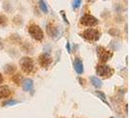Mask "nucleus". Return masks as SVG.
I'll use <instances>...</instances> for the list:
<instances>
[{
  "label": "nucleus",
  "instance_id": "nucleus-1",
  "mask_svg": "<svg viewBox=\"0 0 130 118\" xmlns=\"http://www.w3.org/2000/svg\"><path fill=\"white\" fill-rule=\"evenodd\" d=\"M80 36L84 39L88 40V41H97V40H99L100 37H101V33L96 29L90 28V29L85 30L84 32H82L80 33Z\"/></svg>",
  "mask_w": 130,
  "mask_h": 118
},
{
  "label": "nucleus",
  "instance_id": "nucleus-2",
  "mask_svg": "<svg viewBox=\"0 0 130 118\" xmlns=\"http://www.w3.org/2000/svg\"><path fill=\"white\" fill-rule=\"evenodd\" d=\"M28 33L30 34V37L35 40H42L44 38V33L43 31L41 30V28L36 25V24H30L28 29Z\"/></svg>",
  "mask_w": 130,
  "mask_h": 118
},
{
  "label": "nucleus",
  "instance_id": "nucleus-3",
  "mask_svg": "<svg viewBox=\"0 0 130 118\" xmlns=\"http://www.w3.org/2000/svg\"><path fill=\"white\" fill-rule=\"evenodd\" d=\"M20 66H21V69L26 74L31 73L34 69V63L30 57H23L20 60Z\"/></svg>",
  "mask_w": 130,
  "mask_h": 118
},
{
  "label": "nucleus",
  "instance_id": "nucleus-4",
  "mask_svg": "<svg viewBox=\"0 0 130 118\" xmlns=\"http://www.w3.org/2000/svg\"><path fill=\"white\" fill-rule=\"evenodd\" d=\"M97 54H98V57H99V60L102 63H105L108 60H110L112 57V55H113V53L111 52V51H110V50H107L104 46H99L98 47Z\"/></svg>",
  "mask_w": 130,
  "mask_h": 118
},
{
  "label": "nucleus",
  "instance_id": "nucleus-5",
  "mask_svg": "<svg viewBox=\"0 0 130 118\" xmlns=\"http://www.w3.org/2000/svg\"><path fill=\"white\" fill-rule=\"evenodd\" d=\"M97 75L104 77V78H110L113 74V69L108 65H98L96 68Z\"/></svg>",
  "mask_w": 130,
  "mask_h": 118
},
{
  "label": "nucleus",
  "instance_id": "nucleus-6",
  "mask_svg": "<svg viewBox=\"0 0 130 118\" xmlns=\"http://www.w3.org/2000/svg\"><path fill=\"white\" fill-rule=\"evenodd\" d=\"M99 21L97 18H95L94 16H92L90 14H84L81 18H80V24L82 26L85 27H93L98 25Z\"/></svg>",
  "mask_w": 130,
  "mask_h": 118
},
{
  "label": "nucleus",
  "instance_id": "nucleus-7",
  "mask_svg": "<svg viewBox=\"0 0 130 118\" xmlns=\"http://www.w3.org/2000/svg\"><path fill=\"white\" fill-rule=\"evenodd\" d=\"M38 61H39V64L41 67H48V66L51 64V62H52V58L50 57V55L49 54H47V53H42V54H40L38 57Z\"/></svg>",
  "mask_w": 130,
  "mask_h": 118
},
{
  "label": "nucleus",
  "instance_id": "nucleus-8",
  "mask_svg": "<svg viewBox=\"0 0 130 118\" xmlns=\"http://www.w3.org/2000/svg\"><path fill=\"white\" fill-rule=\"evenodd\" d=\"M73 66H74V70H75V72L77 73L78 75H81V74L83 73V63H82V61H81L79 58L74 59Z\"/></svg>",
  "mask_w": 130,
  "mask_h": 118
},
{
  "label": "nucleus",
  "instance_id": "nucleus-9",
  "mask_svg": "<svg viewBox=\"0 0 130 118\" xmlns=\"http://www.w3.org/2000/svg\"><path fill=\"white\" fill-rule=\"evenodd\" d=\"M11 95V91L8 86H0V99L7 98Z\"/></svg>",
  "mask_w": 130,
  "mask_h": 118
},
{
  "label": "nucleus",
  "instance_id": "nucleus-10",
  "mask_svg": "<svg viewBox=\"0 0 130 118\" xmlns=\"http://www.w3.org/2000/svg\"><path fill=\"white\" fill-rule=\"evenodd\" d=\"M23 89L25 92H30L33 89V81L31 79H26L23 82Z\"/></svg>",
  "mask_w": 130,
  "mask_h": 118
},
{
  "label": "nucleus",
  "instance_id": "nucleus-11",
  "mask_svg": "<svg viewBox=\"0 0 130 118\" xmlns=\"http://www.w3.org/2000/svg\"><path fill=\"white\" fill-rule=\"evenodd\" d=\"M46 32L50 37H55L58 33V28L53 24H48L46 28Z\"/></svg>",
  "mask_w": 130,
  "mask_h": 118
},
{
  "label": "nucleus",
  "instance_id": "nucleus-12",
  "mask_svg": "<svg viewBox=\"0 0 130 118\" xmlns=\"http://www.w3.org/2000/svg\"><path fill=\"white\" fill-rule=\"evenodd\" d=\"M90 80H91L92 85L94 86L96 89H101V88H102L103 83H102V81H101L99 78H97V77H91Z\"/></svg>",
  "mask_w": 130,
  "mask_h": 118
},
{
  "label": "nucleus",
  "instance_id": "nucleus-13",
  "mask_svg": "<svg viewBox=\"0 0 130 118\" xmlns=\"http://www.w3.org/2000/svg\"><path fill=\"white\" fill-rule=\"evenodd\" d=\"M16 71V66L14 64H6L4 66V72L8 74V75H11Z\"/></svg>",
  "mask_w": 130,
  "mask_h": 118
},
{
  "label": "nucleus",
  "instance_id": "nucleus-14",
  "mask_svg": "<svg viewBox=\"0 0 130 118\" xmlns=\"http://www.w3.org/2000/svg\"><path fill=\"white\" fill-rule=\"evenodd\" d=\"M95 95H96V96H97L98 98H100V99H101V100H102L103 102H105V103H106V104L108 105V106H110V107H111V105H110V103H109V102H108V100L106 99V96H105L104 92H99V91H97V92H95Z\"/></svg>",
  "mask_w": 130,
  "mask_h": 118
},
{
  "label": "nucleus",
  "instance_id": "nucleus-15",
  "mask_svg": "<svg viewBox=\"0 0 130 118\" xmlns=\"http://www.w3.org/2000/svg\"><path fill=\"white\" fill-rule=\"evenodd\" d=\"M38 3H39V7H40L41 11H42V12H43L44 14L48 13V7H47V4H46L45 1H42V0H40V1H38Z\"/></svg>",
  "mask_w": 130,
  "mask_h": 118
},
{
  "label": "nucleus",
  "instance_id": "nucleus-16",
  "mask_svg": "<svg viewBox=\"0 0 130 118\" xmlns=\"http://www.w3.org/2000/svg\"><path fill=\"white\" fill-rule=\"evenodd\" d=\"M8 24V19L5 15H0V27H5Z\"/></svg>",
  "mask_w": 130,
  "mask_h": 118
},
{
  "label": "nucleus",
  "instance_id": "nucleus-17",
  "mask_svg": "<svg viewBox=\"0 0 130 118\" xmlns=\"http://www.w3.org/2000/svg\"><path fill=\"white\" fill-rule=\"evenodd\" d=\"M19 103V101L15 100V99H10V100H6L3 102V106H8V105H16Z\"/></svg>",
  "mask_w": 130,
  "mask_h": 118
},
{
  "label": "nucleus",
  "instance_id": "nucleus-18",
  "mask_svg": "<svg viewBox=\"0 0 130 118\" xmlns=\"http://www.w3.org/2000/svg\"><path fill=\"white\" fill-rule=\"evenodd\" d=\"M12 80H13L17 85H20V83H21V81H22V76H21V74H16V75H14Z\"/></svg>",
  "mask_w": 130,
  "mask_h": 118
},
{
  "label": "nucleus",
  "instance_id": "nucleus-19",
  "mask_svg": "<svg viewBox=\"0 0 130 118\" xmlns=\"http://www.w3.org/2000/svg\"><path fill=\"white\" fill-rule=\"evenodd\" d=\"M109 33L112 36V37H118L119 34H120V32L117 30V29H111L110 31H109Z\"/></svg>",
  "mask_w": 130,
  "mask_h": 118
},
{
  "label": "nucleus",
  "instance_id": "nucleus-20",
  "mask_svg": "<svg viewBox=\"0 0 130 118\" xmlns=\"http://www.w3.org/2000/svg\"><path fill=\"white\" fill-rule=\"evenodd\" d=\"M13 22L15 23V24H17V25H22L23 24V20H22V18L20 17V16H16L15 18H14Z\"/></svg>",
  "mask_w": 130,
  "mask_h": 118
},
{
  "label": "nucleus",
  "instance_id": "nucleus-21",
  "mask_svg": "<svg viewBox=\"0 0 130 118\" xmlns=\"http://www.w3.org/2000/svg\"><path fill=\"white\" fill-rule=\"evenodd\" d=\"M11 4L9 3V2H4L3 3V8L6 10L7 12H11Z\"/></svg>",
  "mask_w": 130,
  "mask_h": 118
},
{
  "label": "nucleus",
  "instance_id": "nucleus-22",
  "mask_svg": "<svg viewBox=\"0 0 130 118\" xmlns=\"http://www.w3.org/2000/svg\"><path fill=\"white\" fill-rule=\"evenodd\" d=\"M80 5H81V1H80V0L72 1V8H73V9H77Z\"/></svg>",
  "mask_w": 130,
  "mask_h": 118
},
{
  "label": "nucleus",
  "instance_id": "nucleus-23",
  "mask_svg": "<svg viewBox=\"0 0 130 118\" xmlns=\"http://www.w3.org/2000/svg\"><path fill=\"white\" fill-rule=\"evenodd\" d=\"M61 15H62V17H63V19H64V21H65V23H67V24H70L69 23V21H68V19H67V17H66V14H65V11H61Z\"/></svg>",
  "mask_w": 130,
  "mask_h": 118
},
{
  "label": "nucleus",
  "instance_id": "nucleus-24",
  "mask_svg": "<svg viewBox=\"0 0 130 118\" xmlns=\"http://www.w3.org/2000/svg\"><path fill=\"white\" fill-rule=\"evenodd\" d=\"M66 47H67V49H68V52H71V45H70V42H69V41L67 42Z\"/></svg>",
  "mask_w": 130,
  "mask_h": 118
},
{
  "label": "nucleus",
  "instance_id": "nucleus-25",
  "mask_svg": "<svg viewBox=\"0 0 130 118\" xmlns=\"http://www.w3.org/2000/svg\"><path fill=\"white\" fill-rule=\"evenodd\" d=\"M3 47H4V44H3L2 40L0 39V50H2V49H3Z\"/></svg>",
  "mask_w": 130,
  "mask_h": 118
},
{
  "label": "nucleus",
  "instance_id": "nucleus-26",
  "mask_svg": "<svg viewBox=\"0 0 130 118\" xmlns=\"http://www.w3.org/2000/svg\"><path fill=\"white\" fill-rule=\"evenodd\" d=\"M26 45H29V44H28L27 42H26ZM29 47H31V46L29 45ZM30 49H32V47H31ZM25 51H26V52H28V47H26V48H25Z\"/></svg>",
  "mask_w": 130,
  "mask_h": 118
},
{
  "label": "nucleus",
  "instance_id": "nucleus-27",
  "mask_svg": "<svg viewBox=\"0 0 130 118\" xmlns=\"http://www.w3.org/2000/svg\"><path fill=\"white\" fill-rule=\"evenodd\" d=\"M3 83V76H2V74L0 73V84H2Z\"/></svg>",
  "mask_w": 130,
  "mask_h": 118
}]
</instances>
